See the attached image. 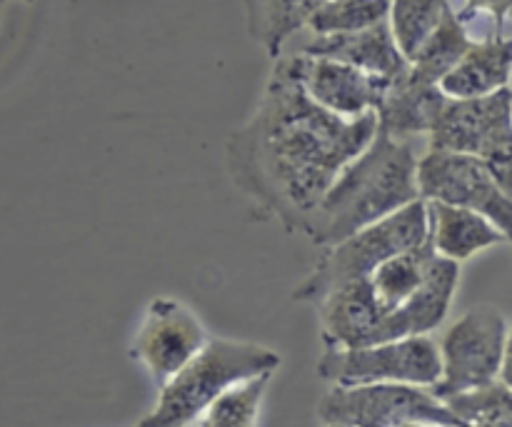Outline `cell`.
Segmentation results:
<instances>
[{
    "label": "cell",
    "mask_w": 512,
    "mask_h": 427,
    "mask_svg": "<svg viewBox=\"0 0 512 427\" xmlns=\"http://www.w3.org/2000/svg\"><path fill=\"white\" fill-rule=\"evenodd\" d=\"M510 5L512 0H463V8L455 10L460 23L468 28L478 18H488L495 25V30L508 33V20H510ZM510 35V33H508Z\"/></svg>",
    "instance_id": "obj_25"
},
{
    "label": "cell",
    "mask_w": 512,
    "mask_h": 427,
    "mask_svg": "<svg viewBox=\"0 0 512 427\" xmlns=\"http://www.w3.org/2000/svg\"><path fill=\"white\" fill-rule=\"evenodd\" d=\"M318 375L338 388L353 385H415L433 388L440 378L438 343L423 338L385 340L348 350H323Z\"/></svg>",
    "instance_id": "obj_6"
},
{
    "label": "cell",
    "mask_w": 512,
    "mask_h": 427,
    "mask_svg": "<svg viewBox=\"0 0 512 427\" xmlns=\"http://www.w3.org/2000/svg\"><path fill=\"white\" fill-rule=\"evenodd\" d=\"M375 133V113L345 120L315 105L288 55H280L253 115L225 140V163L260 218H273L293 235Z\"/></svg>",
    "instance_id": "obj_1"
},
{
    "label": "cell",
    "mask_w": 512,
    "mask_h": 427,
    "mask_svg": "<svg viewBox=\"0 0 512 427\" xmlns=\"http://www.w3.org/2000/svg\"><path fill=\"white\" fill-rule=\"evenodd\" d=\"M458 285L460 265L435 255L423 285H420L400 308H395L393 313L385 315L383 323H380L378 340H375V343L403 338H423V335H430L433 330H438L440 325L445 323V318H448L450 308H453Z\"/></svg>",
    "instance_id": "obj_12"
},
{
    "label": "cell",
    "mask_w": 512,
    "mask_h": 427,
    "mask_svg": "<svg viewBox=\"0 0 512 427\" xmlns=\"http://www.w3.org/2000/svg\"><path fill=\"white\" fill-rule=\"evenodd\" d=\"M415 185L423 203L473 210L510 235L512 193L480 158L428 148L415 165Z\"/></svg>",
    "instance_id": "obj_8"
},
{
    "label": "cell",
    "mask_w": 512,
    "mask_h": 427,
    "mask_svg": "<svg viewBox=\"0 0 512 427\" xmlns=\"http://www.w3.org/2000/svg\"><path fill=\"white\" fill-rule=\"evenodd\" d=\"M425 210H428V240L425 243L438 258L450 260V263L460 265L510 240L508 233H503L498 225L473 210L440 203H425Z\"/></svg>",
    "instance_id": "obj_16"
},
{
    "label": "cell",
    "mask_w": 512,
    "mask_h": 427,
    "mask_svg": "<svg viewBox=\"0 0 512 427\" xmlns=\"http://www.w3.org/2000/svg\"><path fill=\"white\" fill-rule=\"evenodd\" d=\"M283 358L250 340L208 338L198 355L160 385L158 403L135 427H190L218 395L235 383L273 375Z\"/></svg>",
    "instance_id": "obj_3"
},
{
    "label": "cell",
    "mask_w": 512,
    "mask_h": 427,
    "mask_svg": "<svg viewBox=\"0 0 512 427\" xmlns=\"http://www.w3.org/2000/svg\"><path fill=\"white\" fill-rule=\"evenodd\" d=\"M300 88L315 105L338 118L355 120L378 110L390 80L370 75L353 65L313 55H288Z\"/></svg>",
    "instance_id": "obj_11"
},
{
    "label": "cell",
    "mask_w": 512,
    "mask_h": 427,
    "mask_svg": "<svg viewBox=\"0 0 512 427\" xmlns=\"http://www.w3.org/2000/svg\"><path fill=\"white\" fill-rule=\"evenodd\" d=\"M325 0H243L248 35L270 55L280 58L293 35L308 28Z\"/></svg>",
    "instance_id": "obj_18"
},
{
    "label": "cell",
    "mask_w": 512,
    "mask_h": 427,
    "mask_svg": "<svg viewBox=\"0 0 512 427\" xmlns=\"http://www.w3.org/2000/svg\"><path fill=\"white\" fill-rule=\"evenodd\" d=\"M433 258L435 253L430 250V245L425 243L420 245V248L393 255V258L380 263L378 268L368 275L370 290H373L375 300H378V305L383 308L385 315L393 313L395 308H400V305L423 285Z\"/></svg>",
    "instance_id": "obj_19"
},
{
    "label": "cell",
    "mask_w": 512,
    "mask_h": 427,
    "mask_svg": "<svg viewBox=\"0 0 512 427\" xmlns=\"http://www.w3.org/2000/svg\"><path fill=\"white\" fill-rule=\"evenodd\" d=\"M428 148L480 158L510 190V88L473 100H450L428 133Z\"/></svg>",
    "instance_id": "obj_7"
},
{
    "label": "cell",
    "mask_w": 512,
    "mask_h": 427,
    "mask_svg": "<svg viewBox=\"0 0 512 427\" xmlns=\"http://www.w3.org/2000/svg\"><path fill=\"white\" fill-rule=\"evenodd\" d=\"M510 35H488L473 40L463 58L445 73L438 88L450 100H473L510 88Z\"/></svg>",
    "instance_id": "obj_17"
},
{
    "label": "cell",
    "mask_w": 512,
    "mask_h": 427,
    "mask_svg": "<svg viewBox=\"0 0 512 427\" xmlns=\"http://www.w3.org/2000/svg\"><path fill=\"white\" fill-rule=\"evenodd\" d=\"M320 320L325 350H348L378 340L385 313L370 290L368 278L348 283L313 305Z\"/></svg>",
    "instance_id": "obj_13"
},
{
    "label": "cell",
    "mask_w": 512,
    "mask_h": 427,
    "mask_svg": "<svg viewBox=\"0 0 512 427\" xmlns=\"http://www.w3.org/2000/svg\"><path fill=\"white\" fill-rule=\"evenodd\" d=\"M20 3H33V0H20Z\"/></svg>",
    "instance_id": "obj_27"
},
{
    "label": "cell",
    "mask_w": 512,
    "mask_h": 427,
    "mask_svg": "<svg viewBox=\"0 0 512 427\" xmlns=\"http://www.w3.org/2000/svg\"><path fill=\"white\" fill-rule=\"evenodd\" d=\"M445 103L448 98L438 85L415 78L408 68L403 75L390 80L375 110L378 133L393 140H405V143H410L413 135H428L443 113Z\"/></svg>",
    "instance_id": "obj_15"
},
{
    "label": "cell",
    "mask_w": 512,
    "mask_h": 427,
    "mask_svg": "<svg viewBox=\"0 0 512 427\" xmlns=\"http://www.w3.org/2000/svg\"><path fill=\"white\" fill-rule=\"evenodd\" d=\"M508 315L490 303L465 310L438 343L440 378L433 385L435 398L485 388L508 380Z\"/></svg>",
    "instance_id": "obj_5"
},
{
    "label": "cell",
    "mask_w": 512,
    "mask_h": 427,
    "mask_svg": "<svg viewBox=\"0 0 512 427\" xmlns=\"http://www.w3.org/2000/svg\"><path fill=\"white\" fill-rule=\"evenodd\" d=\"M458 425L453 427H512V395L508 380H495L485 388L450 395L443 400Z\"/></svg>",
    "instance_id": "obj_23"
},
{
    "label": "cell",
    "mask_w": 512,
    "mask_h": 427,
    "mask_svg": "<svg viewBox=\"0 0 512 427\" xmlns=\"http://www.w3.org/2000/svg\"><path fill=\"white\" fill-rule=\"evenodd\" d=\"M390 0H325L310 18L313 35H345L388 20Z\"/></svg>",
    "instance_id": "obj_24"
},
{
    "label": "cell",
    "mask_w": 512,
    "mask_h": 427,
    "mask_svg": "<svg viewBox=\"0 0 512 427\" xmlns=\"http://www.w3.org/2000/svg\"><path fill=\"white\" fill-rule=\"evenodd\" d=\"M398 427H443V425H433V423H405V425H398Z\"/></svg>",
    "instance_id": "obj_26"
},
{
    "label": "cell",
    "mask_w": 512,
    "mask_h": 427,
    "mask_svg": "<svg viewBox=\"0 0 512 427\" xmlns=\"http://www.w3.org/2000/svg\"><path fill=\"white\" fill-rule=\"evenodd\" d=\"M453 10H458L455 0H390L388 28L400 55L410 63L420 45Z\"/></svg>",
    "instance_id": "obj_20"
},
{
    "label": "cell",
    "mask_w": 512,
    "mask_h": 427,
    "mask_svg": "<svg viewBox=\"0 0 512 427\" xmlns=\"http://www.w3.org/2000/svg\"><path fill=\"white\" fill-rule=\"evenodd\" d=\"M470 43H473V38H470L468 28L460 23L453 10V13L445 15L443 23L433 30V35L413 55V60L408 63L410 73L425 83L438 85L445 78V73L463 58Z\"/></svg>",
    "instance_id": "obj_21"
},
{
    "label": "cell",
    "mask_w": 512,
    "mask_h": 427,
    "mask_svg": "<svg viewBox=\"0 0 512 427\" xmlns=\"http://www.w3.org/2000/svg\"><path fill=\"white\" fill-rule=\"evenodd\" d=\"M318 418L340 427H398L405 423L458 425L430 388L415 385H353L333 388L320 398Z\"/></svg>",
    "instance_id": "obj_9"
},
{
    "label": "cell",
    "mask_w": 512,
    "mask_h": 427,
    "mask_svg": "<svg viewBox=\"0 0 512 427\" xmlns=\"http://www.w3.org/2000/svg\"><path fill=\"white\" fill-rule=\"evenodd\" d=\"M273 375H258L235 383L208 405L190 427H255Z\"/></svg>",
    "instance_id": "obj_22"
},
{
    "label": "cell",
    "mask_w": 512,
    "mask_h": 427,
    "mask_svg": "<svg viewBox=\"0 0 512 427\" xmlns=\"http://www.w3.org/2000/svg\"><path fill=\"white\" fill-rule=\"evenodd\" d=\"M413 145L375 133L368 148L350 160L305 220L300 235L330 248L348 235L388 218L418 200Z\"/></svg>",
    "instance_id": "obj_2"
},
{
    "label": "cell",
    "mask_w": 512,
    "mask_h": 427,
    "mask_svg": "<svg viewBox=\"0 0 512 427\" xmlns=\"http://www.w3.org/2000/svg\"><path fill=\"white\" fill-rule=\"evenodd\" d=\"M295 53L338 60V63L353 65V68L385 80H395L408 70V60L400 55L398 45L390 35L388 20L373 25V28L358 30V33L313 35Z\"/></svg>",
    "instance_id": "obj_14"
},
{
    "label": "cell",
    "mask_w": 512,
    "mask_h": 427,
    "mask_svg": "<svg viewBox=\"0 0 512 427\" xmlns=\"http://www.w3.org/2000/svg\"><path fill=\"white\" fill-rule=\"evenodd\" d=\"M323 427H340V425H323Z\"/></svg>",
    "instance_id": "obj_28"
},
{
    "label": "cell",
    "mask_w": 512,
    "mask_h": 427,
    "mask_svg": "<svg viewBox=\"0 0 512 427\" xmlns=\"http://www.w3.org/2000/svg\"><path fill=\"white\" fill-rule=\"evenodd\" d=\"M428 240V210L423 200H413L388 218L348 235L340 243L323 248L313 273L298 285L293 298L315 305L333 290L365 280L380 263L393 255L425 245Z\"/></svg>",
    "instance_id": "obj_4"
},
{
    "label": "cell",
    "mask_w": 512,
    "mask_h": 427,
    "mask_svg": "<svg viewBox=\"0 0 512 427\" xmlns=\"http://www.w3.org/2000/svg\"><path fill=\"white\" fill-rule=\"evenodd\" d=\"M208 338L203 320L188 305L175 298H155L145 305L128 355L160 388L203 350Z\"/></svg>",
    "instance_id": "obj_10"
}]
</instances>
